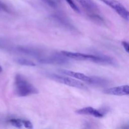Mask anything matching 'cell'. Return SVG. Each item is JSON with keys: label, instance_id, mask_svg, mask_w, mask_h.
Instances as JSON below:
<instances>
[{"label": "cell", "instance_id": "obj_1", "mask_svg": "<svg viewBox=\"0 0 129 129\" xmlns=\"http://www.w3.org/2000/svg\"><path fill=\"white\" fill-rule=\"evenodd\" d=\"M61 54L64 57L78 60H88L98 64H108L114 66L115 61L112 58L107 55H91L79 52H73L70 51H61Z\"/></svg>", "mask_w": 129, "mask_h": 129}, {"label": "cell", "instance_id": "obj_2", "mask_svg": "<svg viewBox=\"0 0 129 129\" xmlns=\"http://www.w3.org/2000/svg\"><path fill=\"white\" fill-rule=\"evenodd\" d=\"M15 93L20 97L28 96L39 93V90L36 87L34 86L21 74H17L15 76Z\"/></svg>", "mask_w": 129, "mask_h": 129}, {"label": "cell", "instance_id": "obj_3", "mask_svg": "<svg viewBox=\"0 0 129 129\" xmlns=\"http://www.w3.org/2000/svg\"><path fill=\"white\" fill-rule=\"evenodd\" d=\"M58 72H59L60 74L72 77L73 78H76V79H78V80L82 81L85 82L88 84L97 86H104L107 84V80L106 79L98 78V77L88 76L83 74V73L73 71L65 70V69L58 70Z\"/></svg>", "mask_w": 129, "mask_h": 129}, {"label": "cell", "instance_id": "obj_4", "mask_svg": "<svg viewBox=\"0 0 129 129\" xmlns=\"http://www.w3.org/2000/svg\"><path fill=\"white\" fill-rule=\"evenodd\" d=\"M48 78L58 82V83H62L65 85L69 86L76 88L78 89H87L88 87L85 85L83 83L80 81L79 80L74 79L71 77H68L67 76H62L59 74H54V73H47L45 74Z\"/></svg>", "mask_w": 129, "mask_h": 129}, {"label": "cell", "instance_id": "obj_5", "mask_svg": "<svg viewBox=\"0 0 129 129\" xmlns=\"http://www.w3.org/2000/svg\"><path fill=\"white\" fill-rule=\"evenodd\" d=\"M105 5L112 8L123 19L128 21V11L122 4L116 0H100Z\"/></svg>", "mask_w": 129, "mask_h": 129}, {"label": "cell", "instance_id": "obj_6", "mask_svg": "<svg viewBox=\"0 0 129 129\" xmlns=\"http://www.w3.org/2000/svg\"><path fill=\"white\" fill-rule=\"evenodd\" d=\"M105 94L114 96H127L129 94L128 85H122L120 86L109 88L103 90Z\"/></svg>", "mask_w": 129, "mask_h": 129}, {"label": "cell", "instance_id": "obj_7", "mask_svg": "<svg viewBox=\"0 0 129 129\" xmlns=\"http://www.w3.org/2000/svg\"><path fill=\"white\" fill-rule=\"evenodd\" d=\"M65 57H63L61 54L60 55L54 54V55H50L49 57L40 58L39 61L42 64H64L68 62Z\"/></svg>", "mask_w": 129, "mask_h": 129}, {"label": "cell", "instance_id": "obj_8", "mask_svg": "<svg viewBox=\"0 0 129 129\" xmlns=\"http://www.w3.org/2000/svg\"><path fill=\"white\" fill-rule=\"evenodd\" d=\"M76 113L78 115H91L94 117H96V118H102L105 115V113L91 107L81 108V109H79L76 111Z\"/></svg>", "mask_w": 129, "mask_h": 129}, {"label": "cell", "instance_id": "obj_9", "mask_svg": "<svg viewBox=\"0 0 129 129\" xmlns=\"http://www.w3.org/2000/svg\"><path fill=\"white\" fill-rule=\"evenodd\" d=\"M15 61L17 64L21 66H35L36 64L31 60L24 58H16Z\"/></svg>", "mask_w": 129, "mask_h": 129}, {"label": "cell", "instance_id": "obj_10", "mask_svg": "<svg viewBox=\"0 0 129 129\" xmlns=\"http://www.w3.org/2000/svg\"><path fill=\"white\" fill-rule=\"evenodd\" d=\"M8 122L11 125L17 128H21L23 127V122L22 120L18 119V118H11L9 120Z\"/></svg>", "mask_w": 129, "mask_h": 129}, {"label": "cell", "instance_id": "obj_11", "mask_svg": "<svg viewBox=\"0 0 129 129\" xmlns=\"http://www.w3.org/2000/svg\"><path fill=\"white\" fill-rule=\"evenodd\" d=\"M66 2L68 3V5L71 7V8L73 9L74 11H75L76 12L78 13H80L81 11L80 10H79V8H78V6H77V5L74 3V1H73V0H66Z\"/></svg>", "mask_w": 129, "mask_h": 129}, {"label": "cell", "instance_id": "obj_12", "mask_svg": "<svg viewBox=\"0 0 129 129\" xmlns=\"http://www.w3.org/2000/svg\"><path fill=\"white\" fill-rule=\"evenodd\" d=\"M23 122V125L27 128H33V125L31 122L29 120H22Z\"/></svg>", "mask_w": 129, "mask_h": 129}, {"label": "cell", "instance_id": "obj_13", "mask_svg": "<svg viewBox=\"0 0 129 129\" xmlns=\"http://www.w3.org/2000/svg\"><path fill=\"white\" fill-rule=\"evenodd\" d=\"M42 1H44V3H45L47 5L51 6V7L55 8V6H56V4H55V3L54 2V1H52V0H42Z\"/></svg>", "mask_w": 129, "mask_h": 129}, {"label": "cell", "instance_id": "obj_14", "mask_svg": "<svg viewBox=\"0 0 129 129\" xmlns=\"http://www.w3.org/2000/svg\"><path fill=\"white\" fill-rule=\"evenodd\" d=\"M122 44L123 47L124 48L125 50L126 51V52L128 53L129 52V49H128V43L126 41H122Z\"/></svg>", "mask_w": 129, "mask_h": 129}, {"label": "cell", "instance_id": "obj_15", "mask_svg": "<svg viewBox=\"0 0 129 129\" xmlns=\"http://www.w3.org/2000/svg\"><path fill=\"white\" fill-rule=\"evenodd\" d=\"M6 45V43H5V40L0 39V47H5Z\"/></svg>", "mask_w": 129, "mask_h": 129}, {"label": "cell", "instance_id": "obj_16", "mask_svg": "<svg viewBox=\"0 0 129 129\" xmlns=\"http://www.w3.org/2000/svg\"><path fill=\"white\" fill-rule=\"evenodd\" d=\"M0 8L4 9V10H6V7H5V5H3V4L1 3V2H0Z\"/></svg>", "mask_w": 129, "mask_h": 129}, {"label": "cell", "instance_id": "obj_17", "mask_svg": "<svg viewBox=\"0 0 129 129\" xmlns=\"http://www.w3.org/2000/svg\"><path fill=\"white\" fill-rule=\"evenodd\" d=\"M2 71H3V68H2V67L1 66V65H0V73H1V72H2Z\"/></svg>", "mask_w": 129, "mask_h": 129}]
</instances>
